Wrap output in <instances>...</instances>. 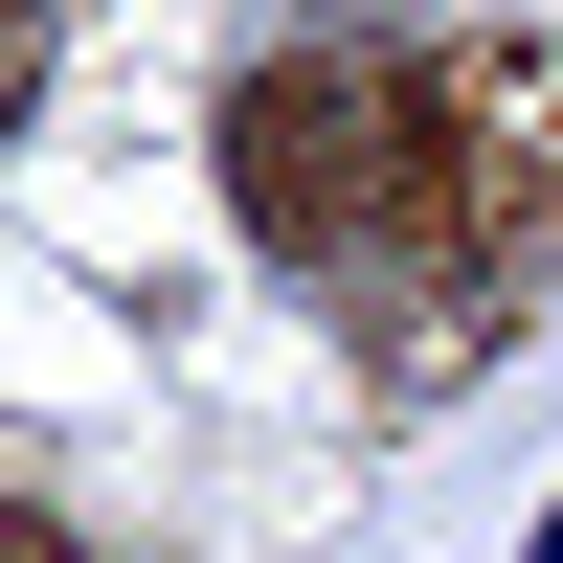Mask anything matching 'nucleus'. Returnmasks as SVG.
I'll list each match as a JSON object with an SVG mask.
<instances>
[{"label":"nucleus","mask_w":563,"mask_h":563,"mask_svg":"<svg viewBox=\"0 0 563 563\" xmlns=\"http://www.w3.org/2000/svg\"><path fill=\"white\" fill-rule=\"evenodd\" d=\"M45 113V0H0V135Z\"/></svg>","instance_id":"nucleus-2"},{"label":"nucleus","mask_w":563,"mask_h":563,"mask_svg":"<svg viewBox=\"0 0 563 563\" xmlns=\"http://www.w3.org/2000/svg\"><path fill=\"white\" fill-rule=\"evenodd\" d=\"M0 563H90V541H68V519H45V496H0Z\"/></svg>","instance_id":"nucleus-3"},{"label":"nucleus","mask_w":563,"mask_h":563,"mask_svg":"<svg viewBox=\"0 0 563 563\" xmlns=\"http://www.w3.org/2000/svg\"><path fill=\"white\" fill-rule=\"evenodd\" d=\"M225 225L316 294H406V271H496V203H474V135L429 113L406 45H271L225 90Z\"/></svg>","instance_id":"nucleus-1"}]
</instances>
